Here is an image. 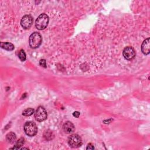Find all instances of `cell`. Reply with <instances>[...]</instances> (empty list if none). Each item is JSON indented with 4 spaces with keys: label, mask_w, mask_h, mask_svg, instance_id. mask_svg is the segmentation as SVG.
Returning <instances> with one entry per match:
<instances>
[{
    "label": "cell",
    "mask_w": 150,
    "mask_h": 150,
    "mask_svg": "<svg viewBox=\"0 0 150 150\" xmlns=\"http://www.w3.org/2000/svg\"><path fill=\"white\" fill-rule=\"evenodd\" d=\"M42 36L38 32H33L29 36V43L30 46L33 49H36L39 47L42 43Z\"/></svg>",
    "instance_id": "cell-1"
},
{
    "label": "cell",
    "mask_w": 150,
    "mask_h": 150,
    "mask_svg": "<svg viewBox=\"0 0 150 150\" xmlns=\"http://www.w3.org/2000/svg\"><path fill=\"white\" fill-rule=\"evenodd\" d=\"M49 23V17L45 13L40 14L35 21V26L39 30L45 29Z\"/></svg>",
    "instance_id": "cell-2"
},
{
    "label": "cell",
    "mask_w": 150,
    "mask_h": 150,
    "mask_svg": "<svg viewBox=\"0 0 150 150\" xmlns=\"http://www.w3.org/2000/svg\"><path fill=\"white\" fill-rule=\"evenodd\" d=\"M24 131L27 135L33 137L38 132V128L35 122L32 121H28L24 125Z\"/></svg>",
    "instance_id": "cell-3"
},
{
    "label": "cell",
    "mask_w": 150,
    "mask_h": 150,
    "mask_svg": "<svg viewBox=\"0 0 150 150\" xmlns=\"http://www.w3.org/2000/svg\"><path fill=\"white\" fill-rule=\"evenodd\" d=\"M47 117V112L45 108L42 106H39L35 112V118L38 122L45 121Z\"/></svg>",
    "instance_id": "cell-4"
},
{
    "label": "cell",
    "mask_w": 150,
    "mask_h": 150,
    "mask_svg": "<svg viewBox=\"0 0 150 150\" xmlns=\"http://www.w3.org/2000/svg\"><path fill=\"white\" fill-rule=\"evenodd\" d=\"M68 144L73 148H77L82 144L81 138L78 134H72L69 137Z\"/></svg>",
    "instance_id": "cell-5"
},
{
    "label": "cell",
    "mask_w": 150,
    "mask_h": 150,
    "mask_svg": "<svg viewBox=\"0 0 150 150\" xmlns=\"http://www.w3.org/2000/svg\"><path fill=\"white\" fill-rule=\"evenodd\" d=\"M33 23V18L29 15H25L22 17L21 21V25L25 29H29L30 28Z\"/></svg>",
    "instance_id": "cell-6"
},
{
    "label": "cell",
    "mask_w": 150,
    "mask_h": 150,
    "mask_svg": "<svg viewBox=\"0 0 150 150\" xmlns=\"http://www.w3.org/2000/svg\"><path fill=\"white\" fill-rule=\"evenodd\" d=\"M122 54L125 59L129 60L134 58L135 56V52L132 47L127 46L123 50Z\"/></svg>",
    "instance_id": "cell-7"
},
{
    "label": "cell",
    "mask_w": 150,
    "mask_h": 150,
    "mask_svg": "<svg viewBox=\"0 0 150 150\" xmlns=\"http://www.w3.org/2000/svg\"><path fill=\"white\" fill-rule=\"evenodd\" d=\"M149 38H148L142 43L141 50L144 54H148L149 53Z\"/></svg>",
    "instance_id": "cell-8"
},
{
    "label": "cell",
    "mask_w": 150,
    "mask_h": 150,
    "mask_svg": "<svg viewBox=\"0 0 150 150\" xmlns=\"http://www.w3.org/2000/svg\"><path fill=\"white\" fill-rule=\"evenodd\" d=\"M63 129L66 133L70 134L74 132V126L70 121H67L63 124Z\"/></svg>",
    "instance_id": "cell-9"
},
{
    "label": "cell",
    "mask_w": 150,
    "mask_h": 150,
    "mask_svg": "<svg viewBox=\"0 0 150 150\" xmlns=\"http://www.w3.org/2000/svg\"><path fill=\"white\" fill-rule=\"evenodd\" d=\"M0 46L5 49V50H13L15 48V46L14 45L11 43H9V42H1V44H0Z\"/></svg>",
    "instance_id": "cell-10"
},
{
    "label": "cell",
    "mask_w": 150,
    "mask_h": 150,
    "mask_svg": "<svg viewBox=\"0 0 150 150\" xmlns=\"http://www.w3.org/2000/svg\"><path fill=\"white\" fill-rule=\"evenodd\" d=\"M16 139V136L15 133L11 132L8 133L6 136V141L9 143H13Z\"/></svg>",
    "instance_id": "cell-11"
},
{
    "label": "cell",
    "mask_w": 150,
    "mask_h": 150,
    "mask_svg": "<svg viewBox=\"0 0 150 150\" xmlns=\"http://www.w3.org/2000/svg\"><path fill=\"white\" fill-rule=\"evenodd\" d=\"M34 113V110L32 108H28L27 109H25L23 112L22 115L24 116H30L32 115Z\"/></svg>",
    "instance_id": "cell-12"
},
{
    "label": "cell",
    "mask_w": 150,
    "mask_h": 150,
    "mask_svg": "<svg viewBox=\"0 0 150 150\" xmlns=\"http://www.w3.org/2000/svg\"><path fill=\"white\" fill-rule=\"evenodd\" d=\"M24 142H25L24 138H20L18 141H16L15 146L13 148H12V149H19L21 148V146L23 145Z\"/></svg>",
    "instance_id": "cell-13"
},
{
    "label": "cell",
    "mask_w": 150,
    "mask_h": 150,
    "mask_svg": "<svg viewBox=\"0 0 150 150\" xmlns=\"http://www.w3.org/2000/svg\"><path fill=\"white\" fill-rule=\"evenodd\" d=\"M18 57H19V59H20L21 61H22V62H23V61H25V60H26V54H25V52H24L23 50L21 49V50L19 52V53H18Z\"/></svg>",
    "instance_id": "cell-14"
},
{
    "label": "cell",
    "mask_w": 150,
    "mask_h": 150,
    "mask_svg": "<svg viewBox=\"0 0 150 150\" xmlns=\"http://www.w3.org/2000/svg\"><path fill=\"white\" fill-rule=\"evenodd\" d=\"M39 64L43 67H46V61L45 59H41L39 61Z\"/></svg>",
    "instance_id": "cell-15"
},
{
    "label": "cell",
    "mask_w": 150,
    "mask_h": 150,
    "mask_svg": "<svg viewBox=\"0 0 150 150\" xmlns=\"http://www.w3.org/2000/svg\"><path fill=\"white\" fill-rule=\"evenodd\" d=\"M73 115L76 118H78L80 115V112H78V111H74L73 113Z\"/></svg>",
    "instance_id": "cell-16"
},
{
    "label": "cell",
    "mask_w": 150,
    "mask_h": 150,
    "mask_svg": "<svg viewBox=\"0 0 150 150\" xmlns=\"http://www.w3.org/2000/svg\"><path fill=\"white\" fill-rule=\"evenodd\" d=\"M86 149H94V147L93 146V145H92L91 144H88V145H87Z\"/></svg>",
    "instance_id": "cell-17"
}]
</instances>
